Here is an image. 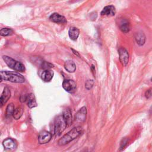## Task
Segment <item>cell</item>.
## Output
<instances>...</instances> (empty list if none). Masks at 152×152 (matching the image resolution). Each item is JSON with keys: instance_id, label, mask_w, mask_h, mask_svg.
Segmentation results:
<instances>
[{"instance_id": "1", "label": "cell", "mask_w": 152, "mask_h": 152, "mask_svg": "<svg viewBox=\"0 0 152 152\" xmlns=\"http://www.w3.org/2000/svg\"><path fill=\"white\" fill-rule=\"evenodd\" d=\"M83 132V128L81 126H77L74 128H72L71 130H70L68 133L65 134L62 138H61L58 144L59 145H65L68 143H69L71 141L74 140V139L77 138L79 135H81V134Z\"/></svg>"}, {"instance_id": "2", "label": "cell", "mask_w": 152, "mask_h": 152, "mask_svg": "<svg viewBox=\"0 0 152 152\" xmlns=\"http://www.w3.org/2000/svg\"><path fill=\"white\" fill-rule=\"evenodd\" d=\"M0 75L2 80L15 83H23L25 81L24 78L19 73L8 71H0Z\"/></svg>"}, {"instance_id": "3", "label": "cell", "mask_w": 152, "mask_h": 152, "mask_svg": "<svg viewBox=\"0 0 152 152\" xmlns=\"http://www.w3.org/2000/svg\"><path fill=\"white\" fill-rule=\"evenodd\" d=\"M2 59L5 63L10 68L17 72H24L25 71L24 65L21 62L17 61L13 58L6 55H4L2 56Z\"/></svg>"}, {"instance_id": "4", "label": "cell", "mask_w": 152, "mask_h": 152, "mask_svg": "<svg viewBox=\"0 0 152 152\" xmlns=\"http://www.w3.org/2000/svg\"><path fill=\"white\" fill-rule=\"evenodd\" d=\"M67 126L62 115L58 116L54 122V132L57 135H60Z\"/></svg>"}, {"instance_id": "5", "label": "cell", "mask_w": 152, "mask_h": 152, "mask_svg": "<svg viewBox=\"0 0 152 152\" xmlns=\"http://www.w3.org/2000/svg\"><path fill=\"white\" fill-rule=\"evenodd\" d=\"M62 87L68 93H73L76 90V83L72 80H65L62 83Z\"/></svg>"}, {"instance_id": "6", "label": "cell", "mask_w": 152, "mask_h": 152, "mask_svg": "<svg viewBox=\"0 0 152 152\" xmlns=\"http://www.w3.org/2000/svg\"><path fill=\"white\" fill-rule=\"evenodd\" d=\"M52 138V134L46 131L40 132L38 136V141L40 144H44L49 142Z\"/></svg>"}, {"instance_id": "7", "label": "cell", "mask_w": 152, "mask_h": 152, "mask_svg": "<svg viewBox=\"0 0 152 152\" xmlns=\"http://www.w3.org/2000/svg\"><path fill=\"white\" fill-rule=\"evenodd\" d=\"M11 97V91L8 87H4L0 97V107H2L9 100Z\"/></svg>"}, {"instance_id": "8", "label": "cell", "mask_w": 152, "mask_h": 152, "mask_svg": "<svg viewBox=\"0 0 152 152\" xmlns=\"http://www.w3.org/2000/svg\"><path fill=\"white\" fill-rule=\"evenodd\" d=\"M119 59L121 62L124 66H126L128 64L129 60V54L128 51L124 48H121L119 49Z\"/></svg>"}, {"instance_id": "9", "label": "cell", "mask_w": 152, "mask_h": 152, "mask_svg": "<svg viewBox=\"0 0 152 152\" xmlns=\"http://www.w3.org/2000/svg\"><path fill=\"white\" fill-rule=\"evenodd\" d=\"M118 26L119 29L124 33H126L130 30V24L129 22L126 18H121L119 20L118 23Z\"/></svg>"}, {"instance_id": "10", "label": "cell", "mask_w": 152, "mask_h": 152, "mask_svg": "<svg viewBox=\"0 0 152 152\" xmlns=\"http://www.w3.org/2000/svg\"><path fill=\"white\" fill-rule=\"evenodd\" d=\"M3 146L5 149L8 150H14L17 147L16 142L11 138H7L3 141Z\"/></svg>"}, {"instance_id": "11", "label": "cell", "mask_w": 152, "mask_h": 152, "mask_svg": "<svg viewBox=\"0 0 152 152\" xmlns=\"http://www.w3.org/2000/svg\"><path fill=\"white\" fill-rule=\"evenodd\" d=\"M87 109L86 107L83 106L80 109L75 115V119L78 122H83L86 118Z\"/></svg>"}, {"instance_id": "12", "label": "cell", "mask_w": 152, "mask_h": 152, "mask_svg": "<svg viewBox=\"0 0 152 152\" xmlns=\"http://www.w3.org/2000/svg\"><path fill=\"white\" fill-rule=\"evenodd\" d=\"M49 19L52 22H54V23H56L65 24L67 22L66 18L64 16H62V15H60V14H59L58 13H56V12L53 13L49 17Z\"/></svg>"}, {"instance_id": "13", "label": "cell", "mask_w": 152, "mask_h": 152, "mask_svg": "<svg viewBox=\"0 0 152 152\" xmlns=\"http://www.w3.org/2000/svg\"><path fill=\"white\" fill-rule=\"evenodd\" d=\"M116 13L115 8L113 5L106 6L101 12L102 15H106L108 17H112Z\"/></svg>"}, {"instance_id": "14", "label": "cell", "mask_w": 152, "mask_h": 152, "mask_svg": "<svg viewBox=\"0 0 152 152\" xmlns=\"http://www.w3.org/2000/svg\"><path fill=\"white\" fill-rule=\"evenodd\" d=\"M53 76V72L49 69H44L41 74V78L45 82L50 81Z\"/></svg>"}, {"instance_id": "15", "label": "cell", "mask_w": 152, "mask_h": 152, "mask_svg": "<svg viewBox=\"0 0 152 152\" xmlns=\"http://www.w3.org/2000/svg\"><path fill=\"white\" fill-rule=\"evenodd\" d=\"M62 116L65 121L67 126L71 125L72 123V113L69 108H66L62 114Z\"/></svg>"}, {"instance_id": "16", "label": "cell", "mask_w": 152, "mask_h": 152, "mask_svg": "<svg viewBox=\"0 0 152 152\" xmlns=\"http://www.w3.org/2000/svg\"><path fill=\"white\" fill-rule=\"evenodd\" d=\"M26 102H27V106L30 108H33L37 106V103H36V102L35 100L34 96L32 93H30V94L27 95Z\"/></svg>"}, {"instance_id": "17", "label": "cell", "mask_w": 152, "mask_h": 152, "mask_svg": "<svg viewBox=\"0 0 152 152\" xmlns=\"http://www.w3.org/2000/svg\"><path fill=\"white\" fill-rule=\"evenodd\" d=\"M64 68L68 72H74L76 69V65L72 61L68 60L64 64Z\"/></svg>"}, {"instance_id": "18", "label": "cell", "mask_w": 152, "mask_h": 152, "mask_svg": "<svg viewBox=\"0 0 152 152\" xmlns=\"http://www.w3.org/2000/svg\"><path fill=\"white\" fill-rule=\"evenodd\" d=\"M79 34H80V31L78 28L74 27H71L69 28L68 31V35L71 38V39L73 40H76L79 36Z\"/></svg>"}, {"instance_id": "19", "label": "cell", "mask_w": 152, "mask_h": 152, "mask_svg": "<svg viewBox=\"0 0 152 152\" xmlns=\"http://www.w3.org/2000/svg\"><path fill=\"white\" fill-rule=\"evenodd\" d=\"M135 39L138 45L142 46L145 41V36L143 32L139 31L135 34Z\"/></svg>"}, {"instance_id": "20", "label": "cell", "mask_w": 152, "mask_h": 152, "mask_svg": "<svg viewBox=\"0 0 152 152\" xmlns=\"http://www.w3.org/2000/svg\"><path fill=\"white\" fill-rule=\"evenodd\" d=\"M23 113V108L21 107H18L14 109L12 114V116L15 119L17 120L21 118Z\"/></svg>"}, {"instance_id": "21", "label": "cell", "mask_w": 152, "mask_h": 152, "mask_svg": "<svg viewBox=\"0 0 152 152\" xmlns=\"http://www.w3.org/2000/svg\"><path fill=\"white\" fill-rule=\"evenodd\" d=\"M14 106L12 103H10L8 104L7 108H6V112H5V116L7 118H10L11 116H12L14 110Z\"/></svg>"}, {"instance_id": "22", "label": "cell", "mask_w": 152, "mask_h": 152, "mask_svg": "<svg viewBox=\"0 0 152 152\" xmlns=\"http://www.w3.org/2000/svg\"><path fill=\"white\" fill-rule=\"evenodd\" d=\"M13 30L10 28H2L0 30V36L5 37L12 34Z\"/></svg>"}, {"instance_id": "23", "label": "cell", "mask_w": 152, "mask_h": 152, "mask_svg": "<svg viewBox=\"0 0 152 152\" xmlns=\"http://www.w3.org/2000/svg\"><path fill=\"white\" fill-rule=\"evenodd\" d=\"M41 67L43 69H49L53 67V65L46 61H42L41 62Z\"/></svg>"}, {"instance_id": "24", "label": "cell", "mask_w": 152, "mask_h": 152, "mask_svg": "<svg viewBox=\"0 0 152 152\" xmlns=\"http://www.w3.org/2000/svg\"><path fill=\"white\" fill-rule=\"evenodd\" d=\"M93 85H94V81L93 80H88L86 81V82L85 83V87L87 90H90L92 88Z\"/></svg>"}, {"instance_id": "25", "label": "cell", "mask_w": 152, "mask_h": 152, "mask_svg": "<svg viewBox=\"0 0 152 152\" xmlns=\"http://www.w3.org/2000/svg\"><path fill=\"white\" fill-rule=\"evenodd\" d=\"M145 96L147 99H150L151 97V89L148 90L145 93Z\"/></svg>"}, {"instance_id": "26", "label": "cell", "mask_w": 152, "mask_h": 152, "mask_svg": "<svg viewBox=\"0 0 152 152\" xmlns=\"http://www.w3.org/2000/svg\"><path fill=\"white\" fill-rule=\"evenodd\" d=\"M127 142H128V139L126 138H124L121 143V148H124L125 146V145L127 144Z\"/></svg>"}, {"instance_id": "27", "label": "cell", "mask_w": 152, "mask_h": 152, "mask_svg": "<svg viewBox=\"0 0 152 152\" xmlns=\"http://www.w3.org/2000/svg\"><path fill=\"white\" fill-rule=\"evenodd\" d=\"M2 81V77H1V76L0 75V83Z\"/></svg>"}]
</instances>
